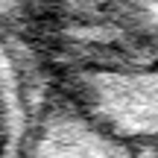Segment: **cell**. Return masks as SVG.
<instances>
[{
  "mask_svg": "<svg viewBox=\"0 0 158 158\" xmlns=\"http://www.w3.org/2000/svg\"><path fill=\"white\" fill-rule=\"evenodd\" d=\"M64 91L117 135L143 147L158 141V47L135 59L85 62Z\"/></svg>",
  "mask_w": 158,
  "mask_h": 158,
  "instance_id": "6da1fadb",
  "label": "cell"
},
{
  "mask_svg": "<svg viewBox=\"0 0 158 158\" xmlns=\"http://www.w3.org/2000/svg\"><path fill=\"white\" fill-rule=\"evenodd\" d=\"M53 94L32 44L18 35V27L0 21V158H27Z\"/></svg>",
  "mask_w": 158,
  "mask_h": 158,
  "instance_id": "7a4b0ae2",
  "label": "cell"
},
{
  "mask_svg": "<svg viewBox=\"0 0 158 158\" xmlns=\"http://www.w3.org/2000/svg\"><path fill=\"white\" fill-rule=\"evenodd\" d=\"M149 147L108 129L68 91H56L35 123L27 158H147Z\"/></svg>",
  "mask_w": 158,
  "mask_h": 158,
  "instance_id": "3957f363",
  "label": "cell"
},
{
  "mask_svg": "<svg viewBox=\"0 0 158 158\" xmlns=\"http://www.w3.org/2000/svg\"><path fill=\"white\" fill-rule=\"evenodd\" d=\"M91 6L102 9L114 21V27L123 29L135 41V53L123 59H135L158 47V0H94Z\"/></svg>",
  "mask_w": 158,
  "mask_h": 158,
  "instance_id": "277c9868",
  "label": "cell"
},
{
  "mask_svg": "<svg viewBox=\"0 0 158 158\" xmlns=\"http://www.w3.org/2000/svg\"><path fill=\"white\" fill-rule=\"evenodd\" d=\"M50 0H0V21L3 23H23L27 18H32L41 6H47Z\"/></svg>",
  "mask_w": 158,
  "mask_h": 158,
  "instance_id": "5b68a950",
  "label": "cell"
},
{
  "mask_svg": "<svg viewBox=\"0 0 158 158\" xmlns=\"http://www.w3.org/2000/svg\"><path fill=\"white\" fill-rule=\"evenodd\" d=\"M147 158H158V141L149 143V155H147Z\"/></svg>",
  "mask_w": 158,
  "mask_h": 158,
  "instance_id": "8992f818",
  "label": "cell"
},
{
  "mask_svg": "<svg viewBox=\"0 0 158 158\" xmlns=\"http://www.w3.org/2000/svg\"><path fill=\"white\" fill-rule=\"evenodd\" d=\"M76 3H79V0H76ZM82 3H94V0H82Z\"/></svg>",
  "mask_w": 158,
  "mask_h": 158,
  "instance_id": "52a82bcc",
  "label": "cell"
}]
</instances>
